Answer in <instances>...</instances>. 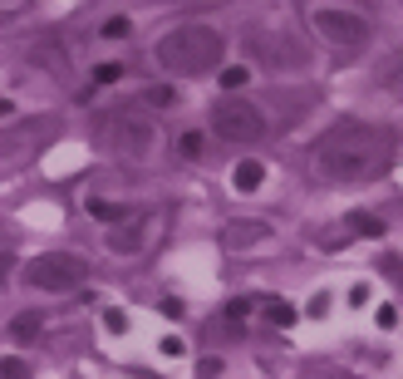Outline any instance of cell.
<instances>
[{
    "mask_svg": "<svg viewBox=\"0 0 403 379\" xmlns=\"http://www.w3.org/2000/svg\"><path fill=\"white\" fill-rule=\"evenodd\" d=\"M98 35H103V40H128V35H133V25H128L123 15H108V20L98 25Z\"/></svg>",
    "mask_w": 403,
    "mask_h": 379,
    "instance_id": "2e32d148",
    "label": "cell"
},
{
    "mask_svg": "<svg viewBox=\"0 0 403 379\" xmlns=\"http://www.w3.org/2000/svg\"><path fill=\"white\" fill-rule=\"evenodd\" d=\"M162 227V217L157 212H128L119 227H108V251L113 256H138V251H148V242H153V232Z\"/></svg>",
    "mask_w": 403,
    "mask_h": 379,
    "instance_id": "52a82bcc",
    "label": "cell"
},
{
    "mask_svg": "<svg viewBox=\"0 0 403 379\" xmlns=\"http://www.w3.org/2000/svg\"><path fill=\"white\" fill-rule=\"evenodd\" d=\"M89 212H94V217H103V222H123V217H128L123 207H113V202H98V197L89 202Z\"/></svg>",
    "mask_w": 403,
    "mask_h": 379,
    "instance_id": "ac0fdd59",
    "label": "cell"
},
{
    "mask_svg": "<svg viewBox=\"0 0 403 379\" xmlns=\"http://www.w3.org/2000/svg\"><path fill=\"white\" fill-rule=\"evenodd\" d=\"M310 25L334 49H364L369 44V20L354 10H310Z\"/></svg>",
    "mask_w": 403,
    "mask_h": 379,
    "instance_id": "8992f818",
    "label": "cell"
},
{
    "mask_svg": "<svg viewBox=\"0 0 403 379\" xmlns=\"http://www.w3.org/2000/svg\"><path fill=\"white\" fill-rule=\"evenodd\" d=\"M84 276H89V266L74 251H44V256H35L25 266V281L35 291H54V296H60V291H79Z\"/></svg>",
    "mask_w": 403,
    "mask_h": 379,
    "instance_id": "5b68a950",
    "label": "cell"
},
{
    "mask_svg": "<svg viewBox=\"0 0 403 379\" xmlns=\"http://www.w3.org/2000/svg\"><path fill=\"white\" fill-rule=\"evenodd\" d=\"M10 114H15V103H10L6 94H0V119H10Z\"/></svg>",
    "mask_w": 403,
    "mask_h": 379,
    "instance_id": "83f0119b",
    "label": "cell"
},
{
    "mask_svg": "<svg viewBox=\"0 0 403 379\" xmlns=\"http://www.w3.org/2000/svg\"><path fill=\"white\" fill-rule=\"evenodd\" d=\"M388 227L379 222V217L374 212H350V217H344V237H369V242H379Z\"/></svg>",
    "mask_w": 403,
    "mask_h": 379,
    "instance_id": "7c38bea8",
    "label": "cell"
},
{
    "mask_svg": "<svg viewBox=\"0 0 403 379\" xmlns=\"http://www.w3.org/2000/svg\"><path fill=\"white\" fill-rule=\"evenodd\" d=\"M182 350H187V345H182V335H167V340H162V355H167V360H178Z\"/></svg>",
    "mask_w": 403,
    "mask_h": 379,
    "instance_id": "484cf974",
    "label": "cell"
},
{
    "mask_svg": "<svg viewBox=\"0 0 403 379\" xmlns=\"http://www.w3.org/2000/svg\"><path fill=\"white\" fill-rule=\"evenodd\" d=\"M123 79V65H98L94 69V84H119Z\"/></svg>",
    "mask_w": 403,
    "mask_h": 379,
    "instance_id": "44dd1931",
    "label": "cell"
},
{
    "mask_svg": "<svg viewBox=\"0 0 403 379\" xmlns=\"http://www.w3.org/2000/svg\"><path fill=\"white\" fill-rule=\"evenodd\" d=\"M212 133L221 143H261L266 138V114L251 99H221L212 108Z\"/></svg>",
    "mask_w": 403,
    "mask_h": 379,
    "instance_id": "277c9868",
    "label": "cell"
},
{
    "mask_svg": "<svg viewBox=\"0 0 403 379\" xmlns=\"http://www.w3.org/2000/svg\"><path fill=\"white\" fill-rule=\"evenodd\" d=\"M197 379H221V360H216V355L197 360Z\"/></svg>",
    "mask_w": 403,
    "mask_h": 379,
    "instance_id": "603a6c76",
    "label": "cell"
},
{
    "mask_svg": "<svg viewBox=\"0 0 403 379\" xmlns=\"http://www.w3.org/2000/svg\"><path fill=\"white\" fill-rule=\"evenodd\" d=\"M374 320H379V330H393V325H398V310H393V305H379Z\"/></svg>",
    "mask_w": 403,
    "mask_h": 379,
    "instance_id": "d4e9b609",
    "label": "cell"
},
{
    "mask_svg": "<svg viewBox=\"0 0 403 379\" xmlns=\"http://www.w3.org/2000/svg\"><path fill=\"white\" fill-rule=\"evenodd\" d=\"M246 79H251V69H246V65H237V69H221V89H226V94H237Z\"/></svg>",
    "mask_w": 403,
    "mask_h": 379,
    "instance_id": "e0dca14e",
    "label": "cell"
},
{
    "mask_svg": "<svg viewBox=\"0 0 403 379\" xmlns=\"http://www.w3.org/2000/svg\"><path fill=\"white\" fill-rule=\"evenodd\" d=\"M266 183V162H256V158H241L237 168H232V187L237 192H256Z\"/></svg>",
    "mask_w": 403,
    "mask_h": 379,
    "instance_id": "8fae6325",
    "label": "cell"
},
{
    "mask_svg": "<svg viewBox=\"0 0 403 379\" xmlns=\"http://www.w3.org/2000/svg\"><path fill=\"white\" fill-rule=\"evenodd\" d=\"M108 148L128 158V162H148L153 148H157V124L153 114L138 103V108H119V114H108Z\"/></svg>",
    "mask_w": 403,
    "mask_h": 379,
    "instance_id": "3957f363",
    "label": "cell"
},
{
    "mask_svg": "<svg viewBox=\"0 0 403 379\" xmlns=\"http://www.w3.org/2000/svg\"><path fill=\"white\" fill-rule=\"evenodd\" d=\"M251 315V301H226V320H246Z\"/></svg>",
    "mask_w": 403,
    "mask_h": 379,
    "instance_id": "cb8c5ba5",
    "label": "cell"
},
{
    "mask_svg": "<svg viewBox=\"0 0 403 379\" xmlns=\"http://www.w3.org/2000/svg\"><path fill=\"white\" fill-rule=\"evenodd\" d=\"M44 330V315L40 310H20L15 320H10V340H30V335H40Z\"/></svg>",
    "mask_w": 403,
    "mask_h": 379,
    "instance_id": "5bb4252c",
    "label": "cell"
},
{
    "mask_svg": "<svg viewBox=\"0 0 403 379\" xmlns=\"http://www.w3.org/2000/svg\"><path fill=\"white\" fill-rule=\"evenodd\" d=\"M0 379H30V364L25 360H0Z\"/></svg>",
    "mask_w": 403,
    "mask_h": 379,
    "instance_id": "ffe728a7",
    "label": "cell"
},
{
    "mask_svg": "<svg viewBox=\"0 0 403 379\" xmlns=\"http://www.w3.org/2000/svg\"><path fill=\"white\" fill-rule=\"evenodd\" d=\"M310 162H315V173L325 183H364V178L388 168V133L379 124L339 119L334 128L320 133Z\"/></svg>",
    "mask_w": 403,
    "mask_h": 379,
    "instance_id": "6da1fadb",
    "label": "cell"
},
{
    "mask_svg": "<svg viewBox=\"0 0 403 379\" xmlns=\"http://www.w3.org/2000/svg\"><path fill=\"white\" fill-rule=\"evenodd\" d=\"M221 54H226L221 30H212V25H178V30H167L153 44V65L162 74H172V79H197V74H212L221 65Z\"/></svg>",
    "mask_w": 403,
    "mask_h": 379,
    "instance_id": "7a4b0ae2",
    "label": "cell"
},
{
    "mask_svg": "<svg viewBox=\"0 0 403 379\" xmlns=\"http://www.w3.org/2000/svg\"><path fill=\"white\" fill-rule=\"evenodd\" d=\"M398 74H403V65H398Z\"/></svg>",
    "mask_w": 403,
    "mask_h": 379,
    "instance_id": "f1b7e54d",
    "label": "cell"
},
{
    "mask_svg": "<svg viewBox=\"0 0 403 379\" xmlns=\"http://www.w3.org/2000/svg\"><path fill=\"white\" fill-rule=\"evenodd\" d=\"M178 158H187V162L202 158V133H197V128H187V133L178 138Z\"/></svg>",
    "mask_w": 403,
    "mask_h": 379,
    "instance_id": "9a60e30c",
    "label": "cell"
},
{
    "mask_svg": "<svg viewBox=\"0 0 403 379\" xmlns=\"http://www.w3.org/2000/svg\"><path fill=\"white\" fill-rule=\"evenodd\" d=\"M49 133V119H25V124H10L0 128V162H20L35 153V143Z\"/></svg>",
    "mask_w": 403,
    "mask_h": 379,
    "instance_id": "ba28073f",
    "label": "cell"
},
{
    "mask_svg": "<svg viewBox=\"0 0 403 379\" xmlns=\"http://www.w3.org/2000/svg\"><path fill=\"white\" fill-rule=\"evenodd\" d=\"M261 242H271V222H261V217H241V222H232L221 232L226 251H246V246H261Z\"/></svg>",
    "mask_w": 403,
    "mask_h": 379,
    "instance_id": "9c48e42d",
    "label": "cell"
},
{
    "mask_svg": "<svg viewBox=\"0 0 403 379\" xmlns=\"http://www.w3.org/2000/svg\"><path fill=\"white\" fill-rule=\"evenodd\" d=\"M10 261H15V256H0V286L10 281Z\"/></svg>",
    "mask_w": 403,
    "mask_h": 379,
    "instance_id": "4316f807",
    "label": "cell"
},
{
    "mask_svg": "<svg viewBox=\"0 0 403 379\" xmlns=\"http://www.w3.org/2000/svg\"><path fill=\"white\" fill-rule=\"evenodd\" d=\"M138 103L148 108V114H153V108H157V114H162V108H172V103H178V89H172V84H148Z\"/></svg>",
    "mask_w": 403,
    "mask_h": 379,
    "instance_id": "4fadbf2b",
    "label": "cell"
},
{
    "mask_svg": "<svg viewBox=\"0 0 403 379\" xmlns=\"http://www.w3.org/2000/svg\"><path fill=\"white\" fill-rule=\"evenodd\" d=\"M103 325H108V335H123L128 330V315L123 310H103Z\"/></svg>",
    "mask_w": 403,
    "mask_h": 379,
    "instance_id": "7402d4cb",
    "label": "cell"
},
{
    "mask_svg": "<svg viewBox=\"0 0 403 379\" xmlns=\"http://www.w3.org/2000/svg\"><path fill=\"white\" fill-rule=\"evenodd\" d=\"M271 325H295V305H285V301H271Z\"/></svg>",
    "mask_w": 403,
    "mask_h": 379,
    "instance_id": "d6986e66",
    "label": "cell"
},
{
    "mask_svg": "<svg viewBox=\"0 0 403 379\" xmlns=\"http://www.w3.org/2000/svg\"><path fill=\"white\" fill-rule=\"evenodd\" d=\"M251 54H266V60H271V69H275V60L285 65V69H295L300 65V49H291V44H285V40H271L266 30H251Z\"/></svg>",
    "mask_w": 403,
    "mask_h": 379,
    "instance_id": "30bf717a",
    "label": "cell"
}]
</instances>
